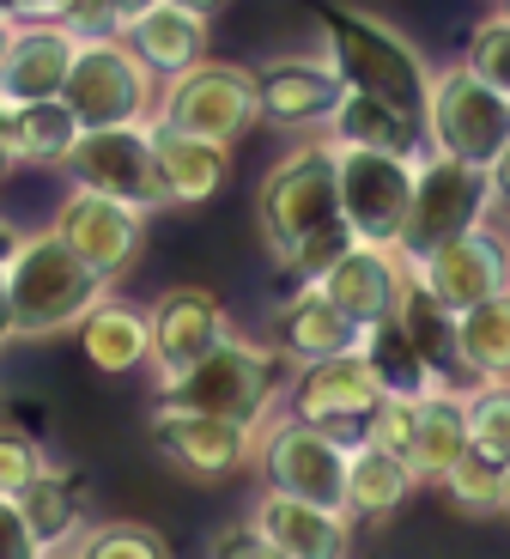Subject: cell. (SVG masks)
Instances as JSON below:
<instances>
[{
    "label": "cell",
    "mask_w": 510,
    "mask_h": 559,
    "mask_svg": "<svg viewBox=\"0 0 510 559\" xmlns=\"http://www.w3.org/2000/svg\"><path fill=\"white\" fill-rule=\"evenodd\" d=\"M419 134H426V153L486 170L510 146V98L498 85L474 80L462 61L438 68L426 92V110H419Z\"/></svg>",
    "instance_id": "cell-4"
},
{
    "label": "cell",
    "mask_w": 510,
    "mask_h": 559,
    "mask_svg": "<svg viewBox=\"0 0 510 559\" xmlns=\"http://www.w3.org/2000/svg\"><path fill=\"white\" fill-rule=\"evenodd\" d=\"M146 219L152 213L128 207V201L92 195V189H68V195L56 201L49 231H56V238L68 243V250L80 255L104 286H116L122 274H134L140 250H146Z\"/></svg>",
    "instance_id": "cell-11"
},
{
    "label": "cell",
    "mask_w": 510,
    "mask_h": 559,
    "mask_svg": "<svg viewBox=\"0 0 510 559\" xmlns=\"http://www.w3.org/2000/svg\"><path fill=\"white\" fill-rule=\"evenodd\" d=\"M152 122L177 128V134H201L220 140V146H237L249 128L262 122V98H256V68L244 61H194L189 73L158 85V116Z\"/></svg>",
    "instance_id": "cell-7"
},
{
    "label": "cell",
    "mask_w": 510,
    "mask_h": 559,
    "mask_svg": "<svg viewBox=\"0 0 510 559\" xmlns=\"http://www.w3.org/2000/svg\"><path fill=\"white\" fill-rule=\"evenodd\" d=\"M322 140H329V146H359V153H389V158L426 153V134H419L414 116H401L395 104H383V98H365V92H341Z\"/></svg>",
    "instance_id": "cell-25"
},
{
    "label": "cell",
    "mask_w": 510,
    "mask_h": 559,
    "mask_svg": "<svg viewBox=\"0 0 510 559\" xmlns=\"http://www.w3.org/2000/svg\"><path fill=\"white\" fill-rule=\"evenodd\" d=\"M334 225H341L334 146L322 134H310L262 177V189H256V231H262L268 255L286 267L317 231H334Z\"/></svg>",
    "instance_id": "cell-3"
},
{
    "label": "cell",
    "mask_w": 510,
    "mask_h": 559,
    "mask_svg": "<svg viewBox=\"0 0 510 559\" xmlns=\"http://www.w3.org/2000/svg\"><path fill=\"white\" fill-rule=\"evenodd\" d=\"M61 104L80 128H146L158 116V80L122 37H80Z\"/></svg>",
    "instance_id": "cell-6"
},
{
    "label": "cell",
    "mask_w": 510,
    "mask_h": 559,
    "mask_svg": "<svg viewBox=\"0 0 510 559\" xmlns=\"http://www.w3.org/2000/svg\"><path fill=\"white\" fill-rule=\"evenodd\" d=\"M455 456H469V419H462V390L443 383V390H431L414 402L407 468H414V480H443V468H450Z\"/></svg>",
    "instance_id": "cell-27"
},
{
    "label": "cell",
    "mask_w": 510,
    "mask_h": 559,
    "mask_svg": "<svg viewBox=\"0 0 510 559\" xmlns=\"http://www.w3.org/2000/svg\"><path fill=\"white\" fill-rule=\"evenodd\" d=\"M213 559H286L280 547H268L262 535L249 530V523H237V530H225L220 542H213Z\"/></svg>",
    "instance_id": "cell-38"
},
{
    "label": "cell",
    "mask_w": 510,
    "mask_h": 559,
    "mask_svg": "<svg viewBox=\"0 0 510 559\" xmlns=\"http://www.w3.org/2000/svg\"><path fill=\"white\" fill-rule=\"evenodd\" d=\"M341 73L329 68V56H274L256 68V98H262V116L280 128H329L334 104H341Z\"/></svg>",
    "instance_id": "cell-18"
},
{
    "label": "cell",
    "mask_w": 510,
    "mask_h": 559,
    "mask_svg": "<svg viewBox=\"0 0 510 559\" xmlns=\"http://www.w3.org/2000/svg\"><path fill=\"white\" fill-rule=\"evenodd\" d=\"M73 341H80L85 365L104 371V378H128V371L152 365V317H146V305H134V298L110 293L80 329H73Z\"/></svg>",
    "instance_id": "cell-24"
},
{
    "label": "cell",
    "mask_w": 510,
    "mask_h": 559,
    "mask_svg": "<svg viewBox=\"0 0 510 559\" xmlns=\"http://www.w3.org/2000/svg\"><path fill=\"white\" fill-rule=\"evenodd\" d=\"M443 499L462 511V518H498V468L486 456H455L450 468H443Z\"/></svg>",
    "instance_id": "cell-34"
},
{
    "label": "cell",
    "mask_w": 510,
    "mask_h": 559,
    "mask_svg": "<svg viewBox=\"0 0 510 559\" xmlns=\"http://www.w3.org/2000/svg\"><path fill=\"white\" fill-rule=\"evenodd\" d=\"M462 419H469L474 456L505 468L510 462V383H474V390L462 395Z\"/></svg>",
    "instance_id": "cell-33"
},
{
    "label": "cell",
    "mask_w": 510,
    "mask_h": 559,
    "mask_svg": "<svg viewBox=\"0 0 510 559\" xmlns=\"http://www.w3.org/2000/svg\"><path fill=\"white\" fill-rule=\"evenodd\" d=\"M13 170H19V158L7 153V140H0V189H7V182H13Z\"/></svg>",
    "instance_id": "cell-43"
},
{
    "label": "cell",
    "mask_w": 510,
    "mask_h": 559,
    "mask_svg": "<svg viewBox=\"0 0 510 559\" xmlns=\"http://www.w3.org/2000/svg\"><path fill=\"white\" fill-rule=\"evenodd\" d=\"M462 68L474 73V80H486V85H498L510 98V13L498 7L493 19H481L474 25V37H469V56H462Z\"/></svg>",
    "instance_id": "cell-35"
},
{
    "label": "cell",
    "mask_w": 510,
    "mask_h": 559,
    "mask_svg": "<svg viewBox=\"0 0 510 559\" xmlns=\"http://www.w3.org/2000/svg\"><path fill=\"white\" fill-rule=\"evenodd\" d=\"M256 462H262V492L346 511V438L304 426V419H280V426H268Z\"/></svg>",
    "instance_id": "cell-10"
},
{
    "label": "cell",
    "mask_w": 510,
    "mask_h": 559,
    "mask_svg": "<svg viewBox=\"0 0 510 559\" xmlns=\"http://www.w3.org/2000/svg\"><path fill=\"white\" fill-rule=\"evenodd\" d=\"M377 402H383V390H377L365 353H346V359L304 365L298 378H292V414L286 419L322 426V432H334V438L353 444V438L365 432V419H371Z\"/></svg>",
    "instance_id": "cell-15"
},
{
    "label": "cell",
    "mask_w": 510,
    "mask_h": 559,
    "mask_svg": "<svg viewBox=\"0 0 510 559\" xmlns=\"http://www.w3.org/2000/svg\"><path fill=\"white\" fill-rule=\"evenodd\" d=\"M365 365H371V378L383 395H395V402H419V395L443 390V378L426 365V353L407 341V329L401 322H377V329H365Z\"/></svg>",
    "instance_id": "cell-30"
},
{
    "label": "cell",
    "mask_w": 510,
    "mask_h": 559,
    "mask_svg": "<svg viewBox=\"0 0 510 559\" xmlns=\"http://www.w3.org/2000/svg\"><path fill=\"white\" fill-rule=\"evenodd\" d=\"M498 7H505V13H510V0H498Z\"/></svg>",
    "instance_id": "cell-46"
},
{
    "label": "cell",
    "mask_w": 510,
    "mask_h": 559,
    "mask_svg": "<svg viewBox=\"0 0 510 559\" xmlns=\"http://www.w3.org/2000/svg\"><path fill=\"white\" fill-rule=\"evenodd\" d=\"M486 182H493V201H505V207H510V146L486 165Z\"/></svg>",
    "instance_id": "cell-39"
},
{
    "label": "cell",
    "mask_w": 510,
    "mask_h": 559,
    "mask_svg": "<svg viewBox=\"0 0 510 559\" xmlns=\"http://www.w3.org/2000/svg\"><path fill=\"white\" fill-rule=\"evenodd\" d=\"M13 341V317H7V286H0V347Z\"/></svg>",
    "instance_id": "cell-44"
},
{
    "label": "cell",
    "mask_w": 510,
    "mask_h": 559,
    "mask_svg": "<svg viewBox=\"0 0 510 559\" xmlns=\"http://www.w3.org/2000/svg\"><path fill=\"white\" fill-rule=\"evenodd\" d=\"M414 468L401 456H389V450H377V444H365V438H353L346 444V518L353 523H383V518H395L401 504L414 499Z\"/></svg>",
    "instance_id": "cell-26"
},
{
    "label": "cell",
    "mask_w": 510,
    "mask_h": 559,
    "mask_svg": "<svg viewBox=\"0 0 510 559\" xmlns=\"http://www.w3.org/2000/svg\"><path fill=\"white\" fill-rule=\"evenodd\" d=\"M359 347H365V335L317 293V286H298L274 317V353L292 359L298 371L304 365H322V359H346V353H359Z\"/></svg>",
    "instance_id": "cell-22"
},
{
    "label": "cell",
    "mask_w": 510,
    "mask_h": 559,
    "mask_svg": "<svg viewBox=\"0 0 510 559\" xmlns=\"http://www.w3.org/2000/svg\"><path fill=\"white\" fill-rule=\"evenodd\" d=\"M498 518L510 523V462H505V468H498Z\"/></svg>",
    "instance_id": "cell-41"
},
{
    "label": "cell",
    "mask_w": 510,
    "mask_h": 559,
    "mask_svg": "<svg viewBox=\"0 0 510 559\" xmlns=\"http://www.w3.org/2000/svg\"><path fill=\"white\" fill-rule=\"evenodd\" d=\"M61 170L73 177V189L128 201L140 213L165 207V182H158V165H152V128H80Z\"/></svg>",
    "instance_id": "cell-12"
},
{
    "label": "cell",
    "mask_w": 510,
    "mask_h": 559,
    "mask_svg": "<svg viewBox=\"0 0 510 559\" xmlns=\"http://www.w3.org/2000/svg\"><path fill=\"white\" fill-rule=\"evenodd\" d=\"M401 286H407V262H401L395 250H371V243H353V250L317 280V293L329 298L359 335L377 329V322H395Z\"/></svg>",
    "instance_id": "cell-17"
},
{
    "label": "cell",
    "mask_w": 510,
    "mask_h": 559,
    "mask_svg": "<svg viewBox=\"0 0 510 559\" xmlns=\"http://www.w3.org/2000/svg\"><path fill=\"white\" fill-rule=\"evenodd\" d=\"M170 7H182V13H194V19H207V25H213V19L232 7V0H170Z\"/></svg>",
    "instance_id": "cell-40"
},
{
    "label": "cell",
    "mask_w": 510,
    "mask_h": 559,
    "mask_svg": "<svg viewBox=\"0 0 510 559\" xmlns=\"http://www.w3.org/2000/svg\"><path fill=\"white\" fill-rule=\"evenodd\" d=\"M7 37H13V19L0 13V49H7Z\"/></svg>",
    "instance_id": "cell-45"
},
{
    "label": "cell",
    "mask_w": 510,
    "mask_h": 559,
    "mask_svg": "<svg viewBox=\"0 0 510 559\" xmlns=\"http://www.w3.org/2000/svg\"><path fill=\"white\" fill-rule=\"evenodd\" d=\"M0 286H7L13 341L68 335V329H80V322L116 293V286H104V280L49 231V225L19 238V250L7 255V267H0Z\"/></svg>",
    "instance_id": "cell-1"
},
{
    "label": "cell",
    "mask_w": 510,
    "mask_h": 559,
    "mask_svg": "<svg viewBox=\"0 0 510 559\" xmlns=\"http://www.w3.org/2000/svg\"><path fill=\"white\" fill-rule=\"evenodd\" d=\"M407 274L426 286L438 310L462 317V310L510 293V238L493 231V225H474L469 238H455V243H443V250L407 262Z\"/></svg>",
    "instance_id": "cell-13"
},
{
    "label": "cell",
    "mask_w": 510,
    "mask_h": 559,
    "mask_svg": "<svg viewBox=\"0 0 510 559\" xmlns=\"http://www.w3.org/2000/svg\"><path fill=\"white\" fill-rule=\"evenodd\" d=\"M455 371L474 383H510V293L455 317Z\"/></svg>",
    "instance_id": "cell-28"
},
{
    "label": "cell",
    "mask_w": 510,
    "mask_h": 559,
    "mask_svg": "<svg viewBox=\"0 0 510 559\" xmlns=\"http://www.w3.org/2000/svg\"><path fill=\"white\" fill-rule=\"evenodd\" d=\"M146 317H152V371H158V383L182 378L194 359H207L220 341L237 335L225 305L207 286H170L146 305Z\"/></svg>",
    "instance_id": "cell-14"
},
{
    "label": "cell",
    "mask_w": 510,
    "mask_h": 559,
    "mask_svg": "<svg viewBox=\"0 0 510 559\" xmlns=\"http://www.w3.org/2000/svg\"><path fill=\"white\" fill-rule=\"evenodd\" d=\"M73 49H80V37L68 25H13V37L0 49V110L61 98Z\"/></svg>",
    "instance_id": "cell-19"
},
{
    "label": "cell",
    "mask_w": 510,
    "mask_h": 559,
    "mask_svg": "<svg viewBox=\"0 0 510 559\" xmlns=\"http://www.w3.org/2000/svg\"><path fill=\"white\" fill-rule=\"evenodd\" d=\"M43 468H49V456H43L37 432H25V426H0V499H19Z\"/></svg>",
    "instance_id": "cell-36"
},
{
    "label": "cell",
    "mask_w": 510,
    "mask_h": 559,
    "mask_svg": "<svg viewBox=\"0 0 510 559\" xmlns=\"http://www.w3.org/2000/svg\"><path fill=\"white\" fill-rule=\"evenodd\" d=\"M274 347L249 335H232L194 359L182 378L158 383V407H177V414H220L237 419V426H256L262 432V414H268V395H274Z\"/></svg>",
    "instance_id": "cell-5"
},
{
    "label": "cell",
    "mask_w": 510,
    "mask_h": 559,
    "mask_svg": "<svg viewBox=\"0 0 510 559\" xmlns=\"http://www.w3.org/2000/svg\"><path fill=\"white\" fill-rule=\"evenodd\" d=\"M152 128V165H158V182H165V207H201L232 182V146L201 134H177L165 122Z\"/></svg>",
    "instance_id": "cell-21"
},
{
    "label": "cell",
    "mask_w": 510,
    "mask_h": 559,
    "mask_svg": "<svg viewBox=\"0 0 510 559\" xmlns=\"http://www.w3.org/2000/svg\"><path fill=\"white\" fill-rule=\"evenodd\" d=\"M334 195H341V225L353 231V243L395 250L407 201H414V158L334 146Z\"/></svg>",
    "instance_id": "cell-9"
},
{
    "label": "cell",
    "mask_w": 510,
    "mask_h": 559,
    "mask_svg": "<svg viewBox=\"0 0 510 559\" xmlns=\"http://www.w3.org/2000/svg\"><path fill=\"white\" fill-rule=\"evenodd\" d=\"M0 559H43V547L31 542L25 518H19V499H0Z\"/></svg>",
    "instance_id": "cell-37"
},
{
    "label": "cell",
    "mask_w": 510,
    "mask_h": 559,
    "mask_svg": "<svg viewBox=\"0 0 510 559\" xmlns=\"http://www.w3.org/2000/svg\"><path fill=\"white\" fill-rule=\"evenodd\" d=\"M0 140L19 165H68L73 140H80V122L68 116V104L49 98V104H13L0 110Z\"/></svg>",
    "instance_id": "cell-29"
},
{
    "label": "cell",
    "mask_w": 510,
    "mask_h": 559,
    "mask_svg": "<svg viewBox=\"0 0 510 559\" xmlns=\"http://www.w3.org/2000/svg\"><path fill=\"white\" fill-rule=\"evenodd\" d=\"M152 450H158L177 475L225 480L256 456V426H237V419H220V414H177V407H158V414H152Z\"/></svg>",
    "instance_id": "cell-16"
},
{
    "label": "cell",
    "mask_w": 510,
    "mask_h": 559,
    "mask_svg": "<svg viewBox=\"0 0 510 559\" xmlns=\"http://www.w3.org/2000/svg\"><path fill=\"white\" fill-rule=\"evenodd\" d=\"M317 19H322V56L341 73L346 92L383 98V104H395L401 116L419 122L426 92H431V68L414 43L401 37L395 25H383L377 13L341 7V0H317Z\"/></svg>",
    "instance_id": "cell-2"
},
{
    "label": "cell",
    "mask_w": 510,
    "mask_h": 559,
    "mask_svg": "<svg viewBox=\"0 0 510 559\" xmlns=\"http://www.w3.org/2000/svg\"><path fill=\"white\" fill-rule=\"evenodd\" d=\"M122 43L146 61L152 80L165 85V80H177V73H189L194 61H207L213 25L207 19H194V13H182V7H170V0H152L146 13L122 25Z\"/></svg>",
    "instance_id": "cell-23"
},
{
    "label": "cell",
    "mask_w": 510,
    "mask_h": 559,
    "mask_svg": "<svg viewBox=\"0 0 510 559\" xmlns=\"http://www.w3.org/2000/svg\"><path fill=\"white\" fill-rule=\"evenodd\" d=\"M249 530L268 547H280L286 559H353V518L346 511H322V504L262 492L256 511H249Z\"/></svg>",
    "instance_id": "cell-20"
},
{
    "label": "cell",
    "mask_w": 510,
    "mask_h": 559,
    "mask_svg": "<svg viewBox=\"0 0 510 559\" xmlns=\"http://www.w3.org/2000/svg\"><path fill=\"white\" fill-rule=\"evenodd\" d=\"M13 250H19V231H13L7 219H0V267H7V255H13Z\"/></svg>",
    "instance_id": "cell-42"
},
{
    "label": "cell",
    "mask_w": 510,
    "mask_h": 559,
    "mask_svg": "<svg viewBox=\"0 0 510 559\" xmlns=\"http://www.w3.org/2000/svg\"><path fill=\"white\" fill-rule=\"evenodd\" d=\"M493 207L498 201H493L486 170L419 153L414 158V201H407V225H401V238H395V255L401 262H419V255L443 250V243L469 238L474 225H486Z\"/></svg>",
    "instance_id": "cell-8"
},
{
    "label": "cell",
    "mask_w": 510,
    "mask_h": 559,
    "mask_svg": "<svg viewBox=\"0 0 510 559\" xmlns=\"http://www.w3.org/2000/svg\"><path fill=\"white\" fill-rule=\"evenodd\" d=\"M68 559H170V542L134 518H104L73 535Z\"/></svg>",
    "instance_id": "cell-32"
},
{
    "label": "cell",
    "mask_w": 510,
    "mask_h": 559,
    "mask_svg": "<svg viewBox=\"0 0 510 559\" xmlns=\"http://www.w3.org/2000/svg\"><path fill=\"white\" fill-rule=\"evenodd\" d=\"M19 518H25L31 542L43 547V559H56L61 547H73V535L85 530L80 492H73V480L61 475L56 462H49V468H43V475L31 480L25 492H19Z\"/></svg>",
    "instance_id": "cell-31"
}]
</instances>
